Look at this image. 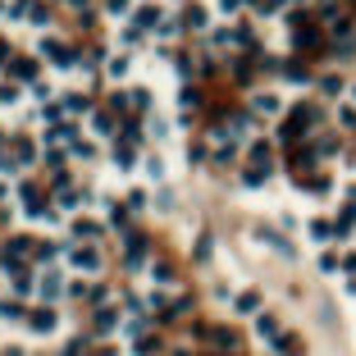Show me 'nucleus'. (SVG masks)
Returning <instances> with one entry per match:
<instances>
[{
    "instance_id": "nucleus-1",
    "label": "nucleus",
    "mask_w": 356,
    "mask_h": 356,
    "mask_svg": "<svg viewBox=\"0 0 356 356\" xmlns=\"http://www.w3.org/2000/svg\"><path fill=\"white\" fill-rule=\"evenodd\" d=\"M14 201H19V210L33 219V224H46V228L65 224V210H60L55 196L46 192V187H37L33 178H19V183H14Z\"/></svg>"
},
{
    "instance_id": "nucleus-2",
    "label": "nucleus",
    "mask_w": 356,
    "mask_h": 356,
    "mask_svg": "<svg viewBox=\"0 0 356 356\" xmlns=\"http://www.w3.org/2000/svg\"><path fill=\"white\" fill-rule=\"evenodd\" d=\"M65 265L78 274V279H101L105 256H101L96 242H69V247H65Z\"/></svg>"
},
{
    "instance_id": "nucleus-3",
    "label": "nucleus",
    "mask_w": 356,
    "mask_h": 356,
    "mask_svg": "<svg viewBox=\"0 0 356 356\" xmlns=\"http://www.w3.org/2000/svg\"><path fill=\"white\" fill-rule=\"evenodd\" d=\"M5 19H10V23H28V28L46 33L51 19H55V10L46 5V0H10V5H5Z\"/></svg>"
},
{
    "instance_id": "nucleus-4",
    "label": "nucleus",
    "mask_w": 356,
    "mask_h": 356,
    "mask_svg": "<svg viewBox=\"0 0 356 356\" xmlns=\"http://www.w3.org/2000/svg\"><path fill=\"white\" fill-rule=\"evenodd\" d=\"M65 297H69V279L60 274V265L55 270H37V297H33L37 306H60Z\"/></svg>"
},
{
    "instance_id": "nucleus-5",
    "label": "nucleus",
    "mask_w": 356,
    "mask_h": 356,
    "mask_svg": "<svg viewBox=\"0 0 356 356\" xmlns=\"http://www.w3.org/2000/svg\"><path fill=\"white\" fill-rule=\"evenodd\" d=\"M124 320H128V315H124V306H119V302L96 306V311H92V329H96V338H101V343H110V338H119V334H124Z\"/></svg>"
},
{
    "instance_id": "nucleus-6",
    "label": "nucleus",
    "mask_w": 356,
    "mask_h": 356,
    "mask_svg": "<svg viewBox=\"0 0 356 356\" xmlns=\"http://www.w3.org/2000/svg\"><path fill=\"white\" fill-rule=\"evenodd\" d=\"M51 196H55V205L65 210V219L69 215H83L87 201H92V192H87V187H78L74 178H69V183H51Z\"/></svg>"
},
{
    "instance_id": "nucleus-7",
    "label": "nucleus",
    "mask_w": 356,
    "mask_h": 356,
    "mask_svg": "<svg viewBox=\"0 0 356 356\" xmlns=\"http://www.w3.org/2000/svg\"><path fill=\"white\" fill-rule=\"evenodd\" d=\"M164 19H169V5H164V0H137V10H133L128 23H137L146 37H155L164 28Z\"/></svg>"
},
{
    "instance_id": "nucleus-8",
    "label": "nucleus",
    "mask_w": 356,
    "mask_h": 356,
    "mask_svg": "<svg viewBox=\"0 0 356 356\" xmlns=\"http://www.w3.org/2000/svg\"><path fill=\"white\" fill-rule=\"evenodd\" d=\"M119 247H124V270H146V260H151V242H146V233H137V228H133V233H124L119 237Z\"/></svg>"
},
{
    "instance_id": "nucleus-9",
    "label": "nucleus",
    "mask_w": 356,
    "mask_h": 356,
    "mask_svg": "<svg viewBox=\"0 0 356 356\" xmlns=\"http://www.w3.org/2000/svg\"><path fill=\"white\" fill-rule=\"evenodd\" d=\"M28 338H55L60 334V311L55 306H33V315H28Z\"/></svg>"
},
{
    "instance_id": "nucleus-10",
    "label": "nucleus",
    "mask_w": 356,
    "mask_h": 356,
    "mask_svg": "<svg viewBox=\"0 0 356 356\" xmlns=\"http://www.w3.org/2000/svg\"><path fill=\"white\" fill-rule=\"evenodd\" d=\"M101 228H105V219H96V215H69L65 219V233H69V242H96L101 237Z\"/></svg>"
},
{
    "instance_id": "nucleus-11",
    "label": "nucleus",
    "mask_w": 356,
    "mask_h": 356,
    "mask_svg": "<svg viewBox=\"0 0 356 356\" xmlns=\"http://www.w3.org/2000/svg\"><path fill=\"white\" fill-rule=\"evenodd\" d=\"M5 78H14L19 87H33V83H42V60L37 55H14L10 60V69H5Z\"/></svg>"
},
{
    "instance_id": "nucleus-12",
    "label": "nucleus",
    "mask_w": 356,
    "mask_h": 356,
    "mask_svg": "<svg viewBox=\"0 0 356 356\" xmlns=\"http://www.w3.org/2000/svg\"><path fill=\"white\" fill-rule=\"evenodd\" d=\"M142 155H146V146H133V142H124V137L110 142V164H115V169H124V173L137 169Z\"/></svg>"
},
{
    "instance_id": "nucleus-13",
    "label": "nucleus",
    "mask_w": 356,
    "mask_h": 356,
    "mask_svg": "<svg viewBox=\"0 0 356 356\" xmlns=\"http://www.w3.org/2000/svg\"><path fill=\"white\" fill-rule=\"evenodd\" d=\"M65 247H69V242H55V237H37L33 265H37V270H55V265L65 260Z\"/></svg>"
},
{
    "instance_id": "nucleus-14",
    "label": "nucleus",
    "mask_w": 356,
    "mask_h": 356,
    "mask_svg": "<svg viewBox=\"0 0 356 356\" xmlns=\"http://www.w3.org/2000/svg\"><path fill=\"white\" fill-rule=\"evenodd\" d=\"M315 124H320V110H315V105H297V110H292V115H288V124H283V137H302V133H311L315 128Z\"/></svg>"
},
{
    "instance_id": "nucleus-15",
    "label": "nucleus",
    "mask_w": 356,
    "mask_h": 356,
    "mask_svg": "<svg viewBox=\"0 0 356 356\" xmlns=\"http://www.w3.org/2000/svg\"><path fill=\"white\" fill-rule=\"evenodd\" d=\"M83 137V124L78 119H65V124H51V128H42V142L46 146H69V142Z\"/></svg>"
},
{
    "instance_id": "nucleus-16",
    "label": "nucleus",
    "mask_w": 356,
    "mask_h": 356,
    "mask_svg": "<svg viewBox=\"0 0 356 356\" xmlns=\"http://www.w3.org/2000/svg\"><path fill=\"white\" fill-rule=\"evenodd\" d=\"M28 315H33V306L23 302V297L0 292V324H28Z\"/></svg>"
},
{
    "instance_id": "nucleus-17",
    "label": "nucleus",
    "mask_w": 356,
    "mask_h": 356,
    "mask_svg": "<svg viewBox=\"0 0 356 356\" xmlns=\"http://www.w3.org/2000/svg\"><path fill=\"white\" fill-rule=\"evenodd\" d=\"M101 78H110V83H133V55L128 51H110V60H105V74Z\"/></svg>"
},
{
    "instance_id": "nucleus-18",
    "label": "nucleus",
    "mask_w": 356,
    "mask_h": 356,
    "mask_svg": "<svg viewBox=\"0 0 356 356\" xmlns=\"http://www.w3.org/2000/svg\"><path fill=\"white\" fill-rule=\"evenodd\" d=\"M37 164H42V151H37L33 142H19L14 155H10V173H28V169H37Z\"/></svg>"
},
{
    "instance_id": "nucleus-19",
    "label": "nucleus",
    "mask_w": 356,
    "mask_h": 356,
    "mask_svg": "<svg viewBox=\"0 0 356 356\" xmlns=\"http://www.w3.org/2000/svg\"><path fill=\"white\" fill-rule=\"evenodd\" d=\"M146 279H151V288H178V270H173L169 260H151V265H146Z\"/></svg>"
},
{
    "instance_id": "nucleus-20",
    "label": "nucleus",
    "mask_w": 356,
    "mask_h": 356,
    "mask_svg": "<svg viewBox=\"0 0 356 356\" xmlns=\"http://www.w3.org/2000/svg\"><path fill=\"white\" fill-rule=\"evenodd\" d=\"M251 115H256V119H274V115H279V110H283V101L279 96H274V92H251Z\"/></svg>"
},
{
    "instance_id": "nucleus-21",
    "label": "nucleus",
    "mask_w": 356,
    "mask_h": 356,
    "mask_svg": "<svg viewBox=\"0 0 356 356\" xmlns=\"http://www.w3.org/2000/svg\"><path fill=\"white\" fill-rule=\"evenodd\" d=\"M183 33H210V14H205V5H183Z\"/></svg>"
},
{
    "instance_id": "nucleus-22",
    "label": "nucleus",
    "mask_w": 356,
    "mask_h": 356,
    "mask_svg": "<svg viewBox=\"0 0 356 356\" xmlns=\"http://www.w3.org/2000/svg\"><path fill=\"white\" fill-rule=\"evenodd\" d=\"M233 311H237V315H251V320H256V315H265V297H260L256 288L237 292V297H233Z\"/></svg>"
},
{
    "instance_id": "nucleus-23",
    "label": "nucleus",
    "mask_w": 356,
    "mask_h": 356,
    "mask_svg": "<svg viewBox=\"0 0 356 356\" xmlns=\"http://www.w3.org/2000/svg\"><path fill=\"white\" fill-rule=\"evenodd\" d=\"M247 164H256V169H274V146L265 137H256L247 146Z\"/></svg>"
},
{
    "instance_id": "nucleus-24",
    "label": "nucleus",
    "mask_w": 356,
    "mask_h": 356,
    "mask_svg": "<svg viewBox=\"0 0 356 356\" xmlns=\"http://www.w3.org/2000/svg\"><path fill=\"white\" fill-rule=\"evenodd\" d=\"M23 96H28V87H19L14 78H5V74H0V110H14Z\"/></svg>"
},
{
    "instance_id": "nucleus-25",
    "label": "nucleus",
    "mask_w": 356,
    "mask_h": 356,
    "mask_svg": "<svg viewBox=\"0 0 356 356\" xmlns=\"http://www.w3.org/2000/svg\"><path fill=\"white\" fill-rule=\"evenodd\" d=\"M142 42H146V33H142L137 23H124V28H119V37H115L119 51H142Z\"/></svg>"
},
{
    "instance_id": "nucleus-26",
    "label": "nucleus",
    "mask_w": 356,
    "mask_h": 356,
    "mask_svg": "<svg viewBox=\"0 0 356 356\" xmlns=\"http://www.w3.org/2000/svg\"><path fill=\"white\" fill-rule=\"evenodd\" d=\"M256 334H260V343H270V347H279L283 329H279V320H274V315L265 311V315H256Z\"/></svg>"
},
{
    "instance_id": "nucleus-27",
    "label": "nucleus",
    "mask_w": 356,
    "mask_h": 356,
    "mask_svg": "<svg viewBox=\"0 0 356 356\" xmlns=\"http://www.w3.org/2000/svg\"><path fill=\"white\" fill-rule=\"evenodd\" d=\"M160 347H164L160 334H142V338H133V343H128V352L133 356H160Z\"/></svg>"
},
{
    "instance_id": "nucleus-28",
    "label": "nucleus",
    "mask_w": 356,
    "mask_h": 356,
    "mask_svg": "<svg viewBox=\"0 0 356 356\" xmlns=\"http://www.w3.org/2000/svg\"><path fill=\"white\" fill-rule=\"evenodd\" d=\"M65 151H69V160H74V164H87V160H96V142H92V137H78V142H69Z\"/></svg>"
},
{
    "instance_id": "nucleus-29",
    "label": "nucleus",
    "mask_w": 356,
    "mask_h": 356,
    "mask_svg": "<svg viewBox=\"0 0 356 356\" xmlns=\"http://www.w3.org/2000/svg\"><path fill=\"white\" fill-rule=\"evenodd\" d=\"M133 10H137V0H105V19H115V23H128Z\"/></svg>"
},
{
    "instance_id": "nucleus-30",
    "label": "nucleus",
    "mask_w": 356,
    "mask_h": 356,
    "mask_svg": "<svg viewBox=\"0 0 356 356\" xmlns=\"http://www.w3.org/2000/svg\"><path fill=\"white\" fill-rule=\"evenodd\" d=\"M205 338H210V343H215L224 356H237V334H233V329H210Z\"/></svg>"
},
{
    "instance_id": "nucleus-31",
    "label": "nucleus",
    "mask_w": 356,
    "mask_h": 356,
    "mask_svg": "<svg viewBox=\"0 0 356 356\" xmlns=\"http://www.w3.org/2000/svg\"><path fill=\"white\" fill-rule=\"evenodd\" d=\"M329 37H334V42H338V46H343V51H347V46L356 42V23H352V19H338L334 28H329Z\"/></svg>"
},
{
    "instance_id": "nucleus-32",
    "label": "nucleus",
    "mask_w": 356,
    "mask_h": 356,
    "mask_svg": "<svg viewBox=\"0 0 356 356\" xmlns=\"http://www.w3.org/2000/svg\"><path fill=\"white\" fill-rule=\"evenodd\" d=\"M306 233H311V242H329V237L338 233V224H334V219H311Z\"/></svg>"
},
{
    "instance_id": "nucleus-33",
    "label": "nucleus",
    "mask_w": 356,
    "mask_h": 356,
    "mask_svg": "<svg viewBox=\"0 0 356 356\" xmlns=\"http://www.w3.org/2000/svg\"><path fill=\"white\" fill-rule=\"evenodd\" d=\"M142 169H146V178H151V183H160V178H164V160H160V151L142 155Z\"/></svg>"
},
{
    "instance_id": "nucleus-34",
    "label": "nucleus",
    "mask_w": 356,
    "mask_h": 356,
    "mask_svg": "<svg viewBox=\"0 0 356 356\" xmlns=\"http://www.w3.org/2000/svg\"><path fill=\"white\" fill-rule=\"evenodd\" d=\"M178 110H183V119H192L196 110H201V96H196L192 87H183V96H178Z\"/></svg>"
},
{
    "instance_id": "nucleus-35",
    "label": "nucleus",
    "mask_w": 356,
    "mask_h": 356,
    "mask_svg": "<svg viewBox=\"0 0 356 356\" xmlns=\"http://www.w3.org/2000/svg\"><path fill=\"white\" fill-rule=\"evenodd\" d=\"M187 311H192V297L173 292V302H169V311H164V320H178V315H187Z\"/></svg>"
},
{
    "instance_id": "nucleus-36",
    "label": "nucleus",
    "mask_w": 356,
    "mask_h": 356,
    "mask_svg": "<svg viewBox=\"0 0 356 356\" xmlns=\"http://www.w3.org/2000/svg\"><path fill=\"white\" fill-rule=\"evenodd\" d=\"M320 92H324V96H343V92H347V83H343L338 74H324V78H320Z\"/></svg>"
},
{
    "instance_id": "nucleus-37",
    "label": "nucleus",
    "mask_w": 356,
    "mask_h": 356,
    "mask_svg": "<svg viewBox=\"0 0 356 356\" xmlns=\"http://www.w3.org/2000/svg\"><path fill=\"white\" fill-rule=\"evenodd\" d=\"M265 178H270V169H256V164H247V169H242V183H247V187H260Z\"/></svg>"
},
{
    "instance_id": "nucleus-38",
    "label": "nucleus",
    "mask_w": 356,
    "mask_h": 356,
    "mask_svg": "<svg viewBox=\"0 0 356 356\" xmlns=\"http://www.w3.org/2000/svg\"><path fill=\"white\" fill-rule=\"evenodd\" d=\"M283 78H288V83H311V78H306V69L297 65V60H288V65H283Z\"/></svg>"
},
{
    "instance_id": "nucleus-39",
    "label": "nucleus",
    "mask_w": 356,
    "mask_h": 356,
    "mask_svg": "<svg viewBox=\"0 0 356 356\" xmlns=\"http://www.w3.org/2000/svg\"><path fill=\"white\" fill-rule=\"evenodd\" d=\"M338 124H343V128H356V105H343V110H338Z\"/></svg>"
},
{
    "instance_id": "nucleus-40",
    "label": "nucleus",
    "mask_w": 356,
    "mask_h": 356,
    "mask_svg": "<svg viewBox=\"0 0 356 356\" xmlns=\"http://www.w3.org/2000/svg\"><path fill=\"white\" fill-rule=\"evenodd\" d=\"M10 60H14V46L5 42V37H0V74H5V69H10Z\"/></svg>"
},
{
    "instance_id": "nucleus-41",
    "label": "nucleus",
    "mask_w": 356,
    "mask_h": 356,
    "mask_svg": "<svg viewBox=\"0 0 356 356\" xmlns=\"http://www.w3.org/2000/svg\"><path fill=\"white\" fill-rule=\"evenodd\" d=\"M10 201H14V187H10V178L0 173V205H10Z\"/></svg>"
},
{
    "instance_id": "nucleus-42",
    "label": "nucleus",
    "mask_w": 356,
    "mask_h": 356,
    "mask_svg": "<svg viewBox=\"0 0 356 356\" xmlns=\"http://www.w3.org/2000/svg\"><path fill=\"white\" fill-rule=\"evenodd\" d=\"M237 10H242V0H219V14H224V19H233Z\"/></svg>"
},
{
    "instance_id": "nucleus-43",
    "label": "nucleus",
    "mask_w": 356,
    "mask_h": 356,
    "mask_svg": "<svg viewBox=\"0 0 356 356\" xmlns=\"http://www.w3.org/2000/svg\"><path fill=\"white\" fill-rule=\"evenodd\" d=\"M343 270H347V274H356V251H347V256H343Z\"/></svg>"
},
{
    "instance_id": "nucleus-44",
    "label": "nucleus",
    "mask_w": 356,
    "mask_h": 356,
    "mask_svg": "<svg viewBox=\"0 0 356 356\" xmlns=\"http://www.w3.org/2000/svg\"><path fill=\"white\" fill-rule=\"evenodd\" d=\"M60 5H69V10H78V14H87V0H60Z\"/></svg>"
},
{
    "instance_id": "nucleus-45",
    "label": "nucleus",
    "mask_w": 356,
    "mask_h": 356,
    "mask_svg": "<svg viewBox=\"0 0 356 356\" xmlns=\"http://www.w3.org/2000/svg\"><path fill=\"white\" fill-rule=\"evenodd\" d=\"M169 356H192V352H187V347H173V352Z\"/></svg>"
}]
</instances>
